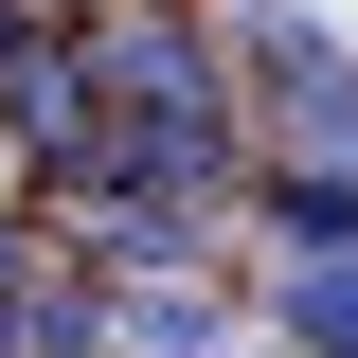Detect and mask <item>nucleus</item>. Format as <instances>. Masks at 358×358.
I'll use <instances>...</instances> for the list:
<instances>
[{
    "mask_svg": "<svg viewBox=\"0 0 358 358\" xmlns=\"http://www.w3.org/2000/svg\"><path fill=\"white\" fill-rule=\"evenodd\" d=\"M18 287H36V233H18V215H0V305H18Z\"/></svg>",
    "mask_w": 358,
    "mask_h": 358,
    "instance_id": "nucleus-6",
    "label": "nucleus"
},
{
    "mask_svg": "<svg viewBox=\"0 0 358 358\" xmlns=\"http://www.w3.org/2000/svg\"><path fill=\"white\" fill-rule=\"evenodd\" d=\"M215 36H233V108H268L287 162H358V36H322V18H287V0H251V18H215Z\"/></svg>",
    "mask_w": 358,
    "mask_h": 358,
    "instance_id": "nucleus-1",
    "label": "nucleus"
},
{
    "mask_svg": "<svg viewBox=\"0 0 358 358\" xmlns=\"http://www.w3.org/2000/svg\"><path fill=\"white\" fill-rule=\"evenodd\" d=\"M287 358H358V251H287Z\"/></svg>",
    "mask_w": 358,
    "mask_h": 358,
    "instance_id": "nucleus-5",
    "label": "nucleus"
},
{
    "mask_svg": "<svg viewBox=\"0 0 358 358\" xmlns=\"http://www.w3.org/2000/svg\"><path fill=\"white\" fill-rule=\"evenodd\" d=\"M0 143H18L36 179L90 162V36H18V54H0Z\"/></svg>",
    "mask_w": 358,
    "mask_h": 358,
    "instance_id": "nucleus-2",
    "label": "nucleus"
},
{
    "mask_svg": "<svg viewBox=\"0 0 358 358\" xmlns=\"http://www.w3.org/2000/svg\"><path fill=\"white\" fill-rule=\"evenodd\" d=\"M108 341H126V358H215L233 322H215L197 268H126V287H108Z\"/></svg>",
    "mask_w": 358,
    "mask_h": 358,
    "instance_id": "nucleus-3",
    "label": "nucleus"
},
{
    "mask_svg": "<svg viewBox=\"0 0 358 358\" xmlns=\"http://www.w3.org/2000/svg\"><path fill=\"white\" fill-rule=\"evenodd\" d=\"M268 251H358V162H268Z\"/></svg>",
    "mask_w": 358,
    "mask_h": 358,
    "instance_id": "nucleus-4",
    "label": "nucleus"
},
{
    "mask_svg": "<svg viewBox=\"0 0 358 358\" xmlns=\"http://www.w3.org/2000/svg\"><path fill=\"white\" fill-rule=\"evenodd\" d=\"M18 36H36V18H18V0H0V54H18Z\"/></svg>",
    "mask_w": 358,
    "mask_h": 358,
    "instance_id": "nucleus-7",
    "label": "nucleus"
}]
</instances>
